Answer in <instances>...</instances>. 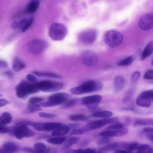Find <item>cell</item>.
Segmentation results:
<instances>
[{
  "label": "cell",
  "instance_id": "6da1fadb",
  "mask_svg": "<svg viewBox=\"0 0 153 153\" xmlns=\"http://www.w3.org/2000/svg\"><path fill=\"white\" fill-rule=\"evenodd\" d=\"M102 87V83L96 79H91L87 81L78 85L71 88L70 89V92L74 94H82L84 93L96 91L100 90Z\"/></svg>",
  "mask_w": 153,
  "mask_h": 153
},
{
  "label": "cell",
  "instance_id": "7a4b0ae2",
  "mask_svg": "<svg viewBox=\"0 0 153 153\" xmlns=\"http://www.w3.org/2000/svg\"><path fill=\"white\" fill-rule=\"evenodd\" d=\"M69 95L65 93H55L51 95L48 97L47 101L44 102H42L39 103V105L44 107H50L63 105L69 100Z\"/></svg>",
  "mask_w": 153,
  "mask_h": 153
},
{
  "label": "cell",
  "instance_id": "3957f363",
  "mask_svg": "<svg viewBox=\"0 0 153 153\" xmlns=\"http://www.w3.org/2000/svg\"><path fill=\"white\" fill-rule=\"evenodd\" d=\"M38 91L34 83H29L26 81H22L16 87V96L20 99H25L29 94L36 93Z\"/></svg>",
  "mask_w": 153,
  "mask_h": 153
},
{
  "label": "cell",
  "instance_id": "277c9868",
  "mask_svg": "<svg viewBox=\"0 0 153 153\" xmlns=\"http://www.w3.org/2000/svg\"><path fill=\"white\" fill-rule=\"evenodd\" d=\"M50 37L55 41H60L63 39L67 34L66 27L61 23H53L49 29Z\"/></svg>",
  "mask_w": 153,
  "mask_h": 153
},
{
  "label": "cell",
  "instance_id": "5b68a950",
  "mask_svg": "<svg viewBox=\"0 0 153 153\" xmlns=\"http://www.w3.org/2000/svg\"><path fill=\"white\" fill-rule=\"evenodd\" d=\"M38 90L45 92H54L60 90L63 87V84L50 80H44L34 83Z\"/></svg>",
  "mask_w": 153,
  "mask_h": 153
},
{
  "label": "cell",
  "instance_id": "8992f818",
  "mask_svg": "<svg viewBox=\"0 0 153 153\" xmlns=\"http://www.w3.org/2000/svg\"><path fill=\"white\" fill-rule=\"evenodd\" d=\"M105 43L111 47H117L119 46L123 40L122 34L116 30H109L106 32L104 37Z\"/></svg>",
  "mask_w": 153,
  "mask_h": 153
},
{
  "label": "cell",
  "instance_id": "52a82bcc",
  "mask_svg": "<svg viewBox=\"0 0 153 153\" xmlns=\"http://www.w3.org/2000/svg\"><path fill=\"white\" fill-rule=\"evenodd\" d=\"M13 133L18 139H21L25 137H30L34 134V133L27 127V122L19 123L14 127Z\"/></svg>",
  "mask_w": 153,
  "mask_h": 153
},
{
  "label": "cell",
  "instance_id": "ba28073f",
  "mask_svg": "<svg viewBox=\"0 0 153 153\" xmlns=\"http://www.w3.org/2000/svg\"><path fill=\"white\" fill-rule=\"evenodd\" d=\"M118 121V118L117 117H113V118L109 117V118H103L100 120H97L96 121L91 122L88 124H87L86 126H85L84 128L87 132L88 131H90V130L99 129L104 126L111 124Z\"/></svg>",
  "mask_w": 153,
  "mask_h": 153
},
{
  "label": "cell",
  "instance_id": "9c48e42d",
  "mask_svg": "<svg viewBox=\"0 0 153 153\" xmlns=\"http://www.w3.org/2000/svg\"><path fill=\"white\" fill-rule=\"evenodd\" d=\"M153 98V90H146L141 93L136 99V104L141 107L148 108L151 106Z\"/></svg>",
  "mask_w": 153,
  "mask_h": 153
},
{
  "label": "cell",
  "instance_id": "30bf717a",
  "mask_svg": "<svg viewBox=\"0 0 153 153\" xmlns=\"http://www.w3.org/2000/svg\"><path fill=\"white\" fill-rule=\"evenodd\" d=\"M28 125L32 126L38 131H53L62 125L60 123H36L28 121Z\"/></svg>",
  "mask_w": 153,
  "mask_h": 153
},
{
  "label": "cell",
  "instance_id": "8fae6325",
  "mask_svg": "<svg viewBox=\"0 0 153 153\" xmlns=\"http://www.w3.org/2000/svg\"><path fill=\"white\" fill-rule=\"evenodd\" d=\"M46 48V43L41 39H35L29 42L28 49L30 53L34 55L41 54Z\"/></svg>",
  "mask_w": 153,
  "mask_h": 153
},
{
  "label": "cell",
  "instance_id": "7c38bea8",
  "mask_svg": "<svg viewBox=\"0 0 153 153\" xmlns=\"http://www.w3.org/2000/svg\"><path fill=\"white\" fill-rule=\"evenodd\" d=\"M82 63L86 66L91 67L94 66L98 60L97 56L95 53L91 51H85L81 56Z\"/></svg>",
  "mask_w": 153,
  "mask_h": 153
},
{
  "label": "cell",
  "instance_id": "4fadbf2b",
  "mask_svg": "<svg viewBox=\"0 0 153 153\" xmlns=\"http://www.w3.org/2000/svg\"><path fill=\"white\" fill-rule=\"evenodd\" d=\"M96 31L94 29H87L82 31L79 35V40L84 44H90L94 42L96 39Z\"/></svg>",
  "mask_w": 153,
  "mask_h": 153
},
{
  "label": "cell",
  "instance_id": "5bb4252c",
  "mask_svg": "<svg viewBox=\"0 0 153 153\" xmlns=\"http://www.w3.org/2000/svg\"><path fill=\"white\" fill-rule=\"evenodd\" d=\"M139 27L143 30H148L153 26V16L152 14H146L143 15L139 22Z\"/></svg>",
  "mask_w": 153,
  "mask_h": 153
},
{
  "label": "cell",
  "instance_id": "9a60e30c",
  "mask_svg": "<svg viewBox=\"0 0 153 153\" xmlns=\"http://www.w3.org/2000/svg\"><path fill=\"white\" fill-rule=\"evenodd\" d=\"M23 149L29 153H48V150L46 145L41 142H37L34 144L33 149L25 148Z\"/></svg>",
  "mask_w": 153,
  "mask_h": 153
},
{
  "label": "cell",
  "instance_id": "2e32d148",
  "mask_svg": "<svg viewBox=\"0 0 153 153\" xmlns=\"http://www.w3.org/2000/svg\"><path fill=\"white\" fill-rule=\"evenodd\" d=\"M102 100L101 96L98 94L91 95L83 97L81 99V104L83 105H95L100 103Z\"/></svg>",
  "mask_w": 153,
  "mask_h": 153
},
{
  "label": "cell",
  "instance_id": "e0dca14e",
  "mask_svg": "<svg viewBox=\"0 0 153 153\" xmlns=\"http://www.w3.org/2000/svg\"><path fill=\"white\" fill-rule=\"evenodd\" d=\"M124 143L123 142H114V143H109L103 147L100 148L99 151L101 153H107L109 151H115L118 149H123Z\"/></svg>",
  "mask_w": 153,
  "mask_h": 153
},
{
  "label": "cell",
  "instance_id": "ac0fdd59",
  "mask_svg": "<svg viewBox=\"0 0 153 153\" xmlns=\"http://www.w3.org/2000/svg\"><path fill=\"white\" fill-rule=\"evenodd\" d=\"M114 89L115 93H119L123 90L125 86V79L122 76H117L115 77L114 81Z\"/></svg>",
  "mask_w": 153,
  "mask_h": 153
},
{
  "label": "cell",
  "instance_id": "d6986e66",
  "mask_svg": "<svg viewBox=\"0 0 153 153\" xmlns=\"http://www.w3.org/2000/svg\"><path fill=\"white\" fill-rule=\"evenodd\" d=\"M70 129L69 126L62 124L56 129L54 130L51 133V135L53 136H63L68 133Z\"/></svg>",
  "mask_w": 153,
  "mask_h": 153
},
{
  "label": "cell",
  "instance_id": "ffe728a7",
  "mask_svg": "<svg viewBox=\"0 0 153 153\" xmlns=\"http://www.w3.org/2000/svg\"><path fill=\"white\" fill-rule=\"evenodd\" d=\"M33 22L32 18H26L22 19L19 22H18L19 28L21 30L22 32H24L27 30L30 26L32 25Z\"/></svg>",
  "mask_w": 153,
  "mask_h": 153
},
{
  "label": "cell",
  "instance_id": "44dd1931",
  "mask_svg": "<svg viewBox=\"0 0 153 153\" xmlns=\"http://www.w3.org/2000/svg\"><path fill=\"white\" fill-rule=\"evenodd\" d=\"M2 148L5 153H14L19 150V146L16 143L11 142H5L2 145Z\"/></svg>",
  "mask_w": 153,
  "mask_h": 153
},
{
  "label": "cell",
  "instance_id": "7402d4cb",
  "mask_svg": "<svg viewBox=\"0 0 153 153\" xmlns=\"http://www.w3.org/2000/svg\"><path fill=\"white\" fill-rule=\"evenodd\" d=\"M33 75H35L38 76H45V77H50L53 78H60L62 76L57 74L50 72H39V71H33L32 72Z\"/></svg>",
  "mask_w": 153,
  "mask_h": 153
},
{
  "label": "cell",
  "instance_id": "603a6c76",
  "mask_svg": "<svg viewBox=\"0 0 153 153\" xmlns=\"http://www.w3.org/2000/svg\"><path fill=\"white\" fill-rule=\"evenodd\" d=\"M12 121V115L8 112H4L0 115V124L6 126Z\"/></svg>",
  "mask_w": 153,
  "mask_h": 153
},
{
  "label": "cell",
  "instance_id": "cb8c5ba5",
  "mask_svg": "<svg viewBox=\"0 0 153 153\" xmlns=\"http://www.w3.org/2000/svg\"><path fill=\"white\" fill-rule=\"evenodd\" d=\"M25 68V64L19 58L16 57L13 62V69L16 72H19Z\"/></svg>",
  "mask_w": 153,
  "mask_h": 153
},
{
  "label": "cell",
  "instance_id": "d4e9b609",
  "mask_svg": "<svg viewBox=\"0 0 153 153\" xmlns=\"http://www.w3.org/2000/svg\"><path fill=\"white\" fill-rule=\"evenodd\" d=\"M153 51V44L152 42H149L146 47H145L142 53V60H143L149 56H151L152 53Z\"/></svg>",
  "mask_w": 153,
  "mask_h": 153
},
{
  "label": "cell",
  "instance_id": "484cf974",
  "mask_svg": "<svg viewBox=\"0 0 153 153\" xmlns=\"http://www.w3.org/2000/svg\"><path fill=\"white\" fill-rule=\"evenodd\" d=\"M39 1H30V2L28 4L26 7V11L29 14H32L35 13L38 8L39 7Z\"/></svg>",
  "mask_w": 153,
  "mask_h": 153
},
{
  "label": "cell",
  "instance_id": "4316f807",
  "mask_svg": "<svg viewBox=\"0 0 153 153\" xmlns=\"http://www.w3.org/2000/svg\"><path fill=\"white\" fill-rule=\"evenodd\" d=\"M112 115V113L111 111H96L92 114L91 116L94 118H106L111 117Z\"/></svg>",
  "mask_w": 153,
  "mask_h": 153
},
{
  "label": "cell",
  "instance_id": "83f0119b",
  "mask_svg": "<svg viewBox=\"0 0 153 153\" xmlns=\"http://www.w3.org/2000/svg\"><path fill=\"white\" fill-rule=\"evenodd\" d=\"M67 153H101L99 150L97 151L93 148H87V149H72L66 150Z\"/></svg>",
  "mask_w": 153,
  "mask_h": 153
},
{
  "label": "cell",
  "instance_id": "f1b7e54d",
  "mask_svg": "<svg viewBox=\"0 0 153 153\" xmlns=\"http://www.w3.org/2000/svg\"><path fill=\"white\" fill-rule=\"evenodd\" d=\"M66 138L63 136H54L47 139V142L53 145H60L65 142Z\"/></svg>",
  "mask_w": 153,
  "mask_h": 153
},
{
  "label": "cell",
  "instance_id": "f546056e",
  "mask_svg": "<svg viewBox=\"0 0 153 153\" xmlns=\"http://www.w3.org/2000/svg\"><path fill=\"white\" fill-rule=\"evenodd\" d=\"M79 138L78 137H72L69 138L67 140H65L63 147V149L68 150L71 146L76 143L79 141Z\"/></svg>",
  "mask_w": 153,
  "mask_h": 153
},
{
  "label": "cell",
  "instance_id": "4dcf8cb0",
  "mask_svg": "<svg viewBox=\"0 0 153 153\" xmlns=\"http://www.w3.org/2000/svg\"><path fill=\"white\" fill-rule=\"evenodd\" d=\"M136 153H152V147L148 144L139 145Z\"/></svg>",
  "mask_w": 153,
  "mask_h": 153
},
{
  "label": "cell",
  "instance_id": "1f68e13d",
  "mask_svg": "<svg viewBox=\"0 0 153 153\" xmlns=\"http://www.w3.org/2000/svg\"><path fill=\"white\" fill-rule=\"evenodd\" d=\"M140 144L137 142H132V143H124L123 149H127L131 151H136L138 148Z\"/></svg>",
  "mask_w": 153,
  "mask_h": 153
},
{
  "label": "cell",
  "instance_id": "d6a6232c",
  "mask_svg": "<svg viewBox=\"0 0 153 153\" xmlns=\"http://www.w3.org/2000/svg\"><path fill=\"white\" fill-rule=\"evenodd\" d=\"M152 119H138L134 122L135 126H152Z\"/></svg>",
  "mask_w": 153,
  "mask_h": 153
},
{
  "label": "cell",
  "instance_id": "836d02e7",
  "mask_svg": "<svg viewBox=\"0 0 153 153\" xmlns=\"http://www.w3.org/2000/svg\"><path fill=\"white\" fill-rule=\"evenodd\" d=\"M100 136L103 137H112L114 136H118V131L117 130H109L107 129V130L103 131L100 133Z\"/></svg>",
  "mask_w": 153,
  "mask_h": 153
},
{
  "label": "cell",
  "instance_id": "e575fe53",
  "mask_svg": "<svg viewBox=\"0 0 153 153\" xmlns=\"http://www.w3.org/2000/svg\"><path fill=\"white\" fill-rule=\"evenodd\" d=\"M40 107L41 106L39 105V104H28L26 112L27 113H32L41 111V109Z\"/></svg>",
  "mask_w": 153,
  "mask_h": 153
},
{
  "label": "cell",
  "instance_id": "d590c367",
  "mask_svg": "<svg viewBox=\"0 0 153 153\" xmlns=\"http://www.w3.org/2000/svg\"><path fill=\"white\" fill-rule=\"evenodd\" d=\"M133 60V57L132 56H128L122 60H121L120 61H119L117 63V65L118 66H128L129 65H130L132 62Z\"/></svg>",
  "mask_w": 153,
  "mask_h": 153
},
{
  "label": "cell",
  "instance_id": "8d00e7d4",
  "mask_svg": "<svg viewBox=\"0 0 153 153\" xmlns=\"http://www.w3.org/2000/svg\"><path fill=\"white\" fill-rule=\"evenodd\" d=\"M134 83L135 82H133V86L127 91V92L126 93L125 96L124 97V99H123V102H127L133 96V93L134 92V89H135V85H134Z\"/></svg>",
  "mask_w": 153,
  "mask_h": 153
},
{
  "label": "cell",
  "instance_id": "74e56055",
  "mask_svg": "<svg viewBox=\"0 0 153 153\" xmlns=\"http://www.w3.org/2000/svg\"><path fill=\"white\" fill-rule=\"evenodd\" d=\"M79 101V99H74L72 100H69L65 104L62 105V108H69L76 105Z\"/></svg>",
  "mask_w": 153,
  "mask_h": 153
},
{
  "label": "cell",
  "instance_id": "f35d334b",
  "mask_svg": "<svg viewBox=\"0 0 153 153\" xmlns=\"http://www.w3.org/2000/svg\"><path fill=\"white\" fill-rule=\"evenodd\" d=\"M88 118V117L82 114H75L71 115L69 119L73 121H84Z\"/></svg>",
  "mask_w": 153,
  "mask_h": 153
},
{
  "label": "cell",
  "instance_id": "ab89813d",
  "mask_svg": "<svg viewBox=\"0 0 153 153\" xmlns=\"http://www.w3.org/2000/svg\"><path fill=\"white\" fill-rule=\"evenodd\" d=\"M111 141V137L102 136V137L97 140V143L99 146H105L109 143Z\"/></svg>",
  "mask_w": 153,
  "mask_h": 153
},
{
  "label": "cell",
  "instance_id": "60d3db41",
  "mask_svg": "<svg viewBox=\"0 0 153 153\" xmlns=\"http://www.w3.org/2000/svg\"><path fill=\"white\" fill-rule=\"evenodd\" d=\"M14 128L7 127L4 125L0 124V133H13Z\"/></svg>",
  "mask_w": 153,
  "mask_h": 153
},
{
  "label": "cell",
  "instance_id": "b9f144b4",
  "mask_svg": "<svg viewBox=\"0 0 153 153\" xmlns=\"http://www.w3.org/2000/svg\"><path fill=\"white\" fill-rule=\"evenodd\" d=\"M44 100V98L39 97H33L29 99L28 104H39Z\"/></svg>",
  "mask_w": 153,
  "mask_h": 153
},
{
  "label": "cell",
  "instance_id": "7bdbcfd3",
  "mask_svg": "<svg viewBox=\"0 0 153 153\" xmlns=\"http://www.w3.org/2000/svg\"><path fill=\"white\" fill-rule=\"evenodd\" d=\"M123 127V125L122 123H120V122H116V123H114L113 124H110V126L107 127V129H109V130H118L121 128Z\"/></svg>",
  "mask_w": 153,
  "mask_h": 153
},
{
  "label": "cell",
  "instance_id": "ee69618b",
  "mask_svg": "<svg viewBox=\"0 0 153 153\" xmlns=\"http://www.w3.org/2000/svg\"><path fill=\"white\" fill-rule=\"evenodd\" d=\"M39 116L44 118H54L56 117V115L53 113H47V112H40Z\"/></svg>",
  "mask_w": 153,
  "mask_h": 153
},
{
  "label": "cell",
  "instance_id": "f6af8a7d",
  "mask_svg": "<svg viewBox=\"0 0 153 153\" xmlns=\"http://www.w3.org/2000/svg\"><path fill=\"white\" fill-rule=\"evenodd\" d=\"M26 79L30 83H35L37 81L36 77L32 74H28L26 75Z\"/></svg>",
  "mask_w": 153,
  "mask_h": 153
},
{
  "label": "cell",
  "instance_id": "bcb514c9",
  "mask_svg": "<svg viewBox=\"0 0 153 153\" xmlns=\"http://www.w3.org/2000/svg\"><path fill=\"white\" fill-rule=\"evenodd\" d=\"M140 76V73L139 71H136L131 75V79L132 82H136V81L139 79Z\"/></svg>",
  "mask_w": 153,
  "mask_h": 153
},
{
  "label": "cell",
  "instance_id": "7dc6e473",
  "mask_svg": "<svg viewBox=\"0 0 153 153\" xmlns=\"http://www.w3.org/2000/svg\"><path fill=\"white\" fill-rule=\"evenodd\" d=\"M87 132L85 131V130L84 129V127L81 128H75L74 130H73L71 132V134L73 135H78V134H83L84 133Z\"/></svg>",
  "mask_w": 153,
  "mask_h": 153
},
{
  "label": "cell",
  "instance_id": "c3c4849f",
  "mask_svg": "<svg viewBox=\"0 0 153 153\" xmlns=\"http://www.w3.org/2000/svg\"><path fill=\"white\" fill-rule=\"evenodd\" d=\"M143 77L146 79H153V71H152V69H149V70L145 72Z\"/></svg>",
  "mask_w": 153,
  "mask_h": 153
},
{
  "label": "cell",
  "instance_id": "681fc988",
  "mask_svg": "<svg viewBox=\"0 0 153 153\" xmlns=\"http://www.w3.org/2000/svg\"><path fill=\"white\" fill-rule=\"evenodd\" d=\"M10 103V102L7 99H0V108L3 107L4 106H6Z\"/></svg>",
  "mask_w": 153,
  "mask_h": 153
},
{
  "label": "cell",
  "instance_id": "f907efd6",
  "mask_svg": "<svg viewBox=\"0 0 153 153\" xmlns=\"http://www.w3.org/2000/svg\"><path fill=\"white\" fill-rule=\"evenodd\" d=\"M113 153H134V152L133 151H128V150H127V149H118L114 151V152Z\"/></svg>",
  "mask_w": 153,
  "mask_h": 153
},
{
  "label": "cell",
  "instance_id": "816d5d0a",
  "mask_svg": "<svg viewBox=\"0 0 153 153\" xmlns=\"http://www.w3.org/2000/svg\"><path fill=\"white\" fill-rule=\"evenodd\" d=\"M8 67V63L4 60L0 59V69H5Z\"/></svg>",
  "mask_w": 153,
  "mask_h": 153
},
{
  "label": "cell",
  "instance_id": "f5cc1de1",
  "mask_svg": "<svg viewBox=\"0 0 153 153\" xmlns=\"http://www.w3.org/2000/svg\"><path fill=\"white\" fill-rule=\"evenodd\" d=\"M143 131L145 132V133H148V132H153V128L152 127H145L143 129Z\"/></svg>",
  "mask_w": 153,
  "mask_h": 153
},
{
  "label": "cell",
  "instance_id": "db71d44e",
  "mask_svg": "<svg viewBox=\"0 0 153 153\" xmlns=\"http://www.w3.org/2000/svg\"><path fill=\"white\" fill-rule=\"evenodd\" d=\"M146 134L148 139H149L151 141L153 140V132H148L146 133Z\"/></svg>",
  "mask_w": 153,
  "mask_h": 153
},
{
  "label": "cell",
  "instance_id": "11a10c76",
  "mask_svg": "<svg viewBox=\"0 0 153 153\" xmlns=\"http://www.w3.org/2000/svg\"><path fill=\"white\" fill-rule=\"evenodd\" d=\"M11 27H12V28H13V29H19L18 22H14L12 24Z\"/></svg>",
  "mask_w": 153,
  "mask_h": 153
},
{
  "label": "cell",
  "instance_id": "9f6ffc18",
  "mask_svg": "<svg viewBox=\"0 0 153 153\" xmlns=\"http://www.w3.org/2000/svg\"><path fill=\"white\" fill-rule=\"evenodd\" d=\"M0 153H5V152H4V151L3 150V149H2V148H0Z\"/></svg>",
  "mask_w": 153,
  "mask_h": 153
},
{
  "label": "cell",
  "instance_id": "6f0895ef",
  "mask_svg": "<svg viewBox=\"0 0 153 153\" xmlns=\"http://www.w3.org/2000/svg\"><path fill=\"white\" fill-rule=\"evenodd\" d=\"M2 96H3V95H2V94H1V93H0V97H2Z\"/></svg>",
  "mask_w": 153,
  "mask_h": 153
},
{
  "label": "cell",
  "instance_id": "680465c9",
  "mask_svg": "<svg viewBox=\"0 0 153 153\" xmlns=\"http://www.w3.org/2000/svg\"><path fill=\"white\" fill-rule=\"evenodd\" d=\"M30 1H33V0H30ZM35 1H39V0H35Z\"/></svg>",
  "mask_w": 153,
  "mask_h": 153
}]
</instances>
